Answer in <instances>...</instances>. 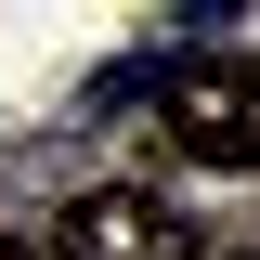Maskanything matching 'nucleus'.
I'll return each mask as SVG.
<instances>
[{
  "mask_svg": "<svg viewBox=\"0 0 260 260\" xmlns=\"http://www.w3.org/2000/svg\"><path fill=\"white\" fill-rule=\"evenodd\" d=\"M169 143L195 169H260V65H169Z\"/></svg>",
  "mask_w": 260,
  "mask_h": 260,
  "instance_id": "nucleus-1",
  "label": "nucleus"
},
{
  "mask_svg": "<svg viewBox=\"0 0 260 260\" xmlns=\"http://www.w3.org/2000/svg\"><path fill=\"white\" fill-rule=\"evenodd\" d=\"M52 260H195V234L156 195H78L65 234H52Z\"/></svg>",
  "mask_w": 260,
  "mask_h": 260,
  "instance_id": "nucleus-2",
  "label": "nucleus"
},
{
  "mask_svg": "<svg viewBox=\"0 0 260 260\" xmlns=\"http://www.w3.org/2000/svg\"><path fill=\"white\" fill-rule=\"evenodd\" d=\"M0 260H52V247H26V234H0Z\"/></svg>",
  "mask_w": 260,
  "mask_h": 260,
  "instance_id": "nucleus-3",
  "label": "nucleus"
}]
</instances>
